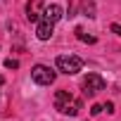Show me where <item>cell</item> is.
I'll return each mask as SVG.
<instances>
[{
  "mask_svg": "<svg viewBox=\"0 0 121 121\" xmlns=\"http://www.w3.org/2000/svg\"><path fill=\"white\" fill-rule=\"evenodd\" d=\"M64 17V10L59 7V5H48V7H43V19H48V22H52V24H57L59 19Z\"/></svg>",
  "mask_w": 121,
  "mask_h": 121,
  "instance_id": "52a82bcc",
  "label": "cell"
},
{
  "mask_svg": "<svg viewBox=\"0 0 121 121\" xmlns=\"http://www.w3.org/2000/svg\"><path fill=\"white\" fill-rule=\"evenodd\" d=\"M55 69H50V67H45V64H36L33 69H31V78H33V83H38V86H52L55 83Z\"/></svg>",
  "mask_w": 121,
  "mask_h": 121,
  "instance_id": "3957f363",
  "label": "cell"
},
{
  "mask_svg": "<svg viewBox=\"0 0 121 121\" xmlns=\"http://www.w3.org/2000/svg\"><path fill=\"white\" fill-rule=\"evenodd\" d=\"M102 112H104L102 104H93V107H90V114H93V116H97V114H102Z\"/></svg>",
  "mask_w": 121,
  "mask_h": 121,
  "instance_id": "30bf717a",
  "label": "cell"
},
{
  "mask_svg": "<svg viewBox=\"0 0 121 121\" xmlns=\"http://www.w3.org/2000/svg\"><path fill=\"white\" fill-rule=\"evenodd\" d=\"M112 31H114L116 36H121V26H119V24H112Z\"/></svg>",
  "mask_w": 121,
  "mask_h": 121,
  "instance_id": "7c38bea8",
  "label": "cell"
},
{
  "mask_svg": "<svg viewBox=\"0 0 121 121\" xmlns=\"http://www.w3.org/2000/svg\"><path fill=\"white\" fill-rule=\"evenodd\" d=\"M43 5L38 3V0H31V3L26 5V19L31 22V24H38L40 19H43V10H40Z\"/></svg>",
  "mask_w": 121,
  "mask_h": 121,
  "instance_id": "8992f818",
  "label": "cell"
},
{
  "mask_svg": "<svg viewBox=\"0 0 121 121\" xmlns=\"http://www.w3.org/2000/svg\"><path fill=\"white\" fill-rule=\"evenodd\" d=\"M102 107H104V109H107V112H109V114H112V112H114V102H104V104H102Z\"/></svg>",
  "mask_w": 121,
  "mask_h": 121,
  "instance_id": "8fae6325",
  "label": "cell"
},
{
  "mask_svg": "<svg viewBox=\"0 0 121 121\" xmlns=\"http://www.w3.org/2000/svg\"><path fill=\"white\" fill-rule=\"evenodd\" d=\"M3 83H5V78H3V76H0V88H3Z\"/></svg>",
  "mask_w": 121,
  "mask_h": 121,
  "instance_id": "4fadbf2b",
  "label": "cell"
},
{
  "mask_svg": "<svg viewBox=\"0 0 121 121\" xmlns=\"http://www.w3.org/2000/svg\"><path fill=\"white\" fill-rule=\"evenodd\" d=\"M52 33H55V24L48 22V19H40L38 22V29H36V38L38 40H50Z\"/></svg>",
  "mask_w": 121,
  "mask_h": 121,
  "instance_id": "5b68a950",
  "label": "cell"
},
{
  "mask_svg": "<svg viewBox=\"0 0 121 121\" xmlns=\"http://www.w3.org/2000/svg\"><path fill=\"white\" fill-rule=\"evenodd\" d=\"M76 38H78V40H83V43H90V45L95 43V36H88L83 29H76Z\"/></svg>",
  "mask_w": 121,
  "mask_h": 121,
  "instance_id": "ba28073f",
  "label": "cell"
},
{
  "mask_svg": "<svg viewBox=\"0 0 121 121\" xmlns=\"http://www.w3.org/2000/svg\"><path fill=\"white\" fill-rule=\"evenodd\" d=\"M55 64H57V71H62L67 76H74L83 69V59L76 57V55H59Z\"/></svg>",
  "mask_w": 121,
  "mask_h": 121,
  "instance_id": "7a4b0ae2",
  "label": "cell"
},
{
  "mask_svg": "<svg viewBox=\"0 0 121 121\" xmlns=\"http://www.w3.org/2000/svg\"><path fill=\"white\" fill-rule=\"evenodd\" d=\"M81 100L78 97H74L69 90H57L55 93V109H59L62 114H67V116H76L78 112H81Z\"/></svg>",
  "mask_w": 121,
  "mask_h": 121,
  "instance_id": "6da1fadb",
  "label": "cell"
},
{
  "mask_svg": "<svg viewBox=\"0 0 121 121\" xmlns=\"http://www.w3.org/2000/svg\"><path fill=\"white\" fill-rule=\"evenodd\" d=\"M5 67H7V69H19V62L10 57V59H5Z\"/></svg>",
  "mask_w": 121,
  "mask_h": 121,
  "instance_id": "9c48e42d",
  "label": "cell"
},
{
  "mask_svg": "<svg viewBox=\"0 0 121 121\" xmlns=\"http://www.w3.org/2000/svg\"><path fill=\"white\" fill-rule=\"evenodd\" d=\"M81 86H83V95H86V97H93L95 93H100V90L107 88V81H104L100 74H88Z\"/></svg>",
  "mask_w": 121,
  "mask_h": 121,
  "instance_id": "277c9868",
  "label": "cell"
}]
</instances>
